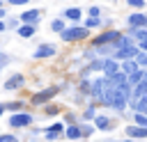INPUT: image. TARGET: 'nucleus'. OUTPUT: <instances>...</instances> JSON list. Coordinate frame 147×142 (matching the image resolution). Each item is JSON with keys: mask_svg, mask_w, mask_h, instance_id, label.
<instances>
[{"mask_svg": "<svg viewBox=\"0 0 147 142\" xmlns=\"http://www.w3.org/2000/svg\"><path fill=\"white\" fill-rule=\"evenodd\" d=\"M90 37V27L87 25H71V27H64L60 32V39L67 41V44H74V41H83Z\"/></svg>", "mask_w": 147, "mask_h": 142, "instance_id": "1", "label": "nucleus"}, {"mask_svg": "<svg viewBox=\"0 0 147 142\" xmlns=\"http://www.w3.org/2000/svg\"><path fill=\"white\" fill-rule=\"evenodd\" d=\"M57 92H60V87H57V85H51V87H46V89H39L37 94H32V96H30V105L41 108V105L51 103V98H55V96H57Z\"/></svg>", "mask_w": 147, "mask_h": 142, "instance_id": "2", "label": "nucleus"}, {"mask_svg": "<svg viewBox=\"0 0 147 142\" xmlns=\"http://www.w3.org/2000/svg\"><path fill=\"white\" fill-rule=\"evenodd\" d=\"M34 121V117L28 110H18V112H9V128H28Z\"/></svg>", "mask_w": 147, "mask_h": 142, "instance_id": "3", "label": "nucleus"}, {"mask_svg": "<svg viewBox=\"0 0 147 142\" xmlns=\"http://www.w3.org/2000/svg\"><path fill=\"white\" fill-rule=\"evenodd\" d=\"M122 37V30H103L101 34H96L92 39V48L101 46V44H117V39Z\"/></svg>", "mask_w": 147, "mask_h": 142, "instance_id": "4", "label": "nucleus"}, {"mask_svg": "<svg viewBox=\"0 0 147 142\" xmlns=\"http://www.w3.org/2000/svg\"><path fill=\"white\" fill-rule=\"evenodd\" d=\"M129 101H131V98H129L119 87H115V92H113V101H110V108L117 110V112H122V110L129 108Z\"/></svg>", "mask_w": 147, "mask_h": 142, "instance_id": "5", "label": "nucleus"}, {"mask_svg": "<svg viewBox=\"0 0 147 142\" xmlns=\"http://www.w3.org/2000/svg\"><path fill=\"white\" fill-rule=\"evenodd\" d=\"M108 85H113V82H110V78H108L106 73H103V78L92 80V92H90V96H92L94 101H99V98H101V94L106 92V87H108Z\"/></svg>", "mask_w": 147, "mask_h": 142, "instance_id": "6", "label": "nucleus"}, {"mask_svg": "<svg viewBox=\"0 0 147 142\" xmlns=\"http://www.w3.org/2000/svg\"><path fill=\"white\" fill-rule=\"evenodd\" d=\"M23 85H25V76H23V73H14V76H9V78L5 80L2 89H5V92H16V89H21Z\"/></svg>", "mask_w": 147, "mask_h": 142, "instance_id": "7", "label": "nucleus"}, {"mask_svg": "<svg viewBox=\"0 0 147 142\" xmlns=\"http://www.w3.org/2000/svg\"><path fill=\"white\" fill-rule=\"evenodd\" d=\"M122 69V62L115 57V55H108V57H103V69H101V73H106V76H113V73H117Z\"/></svg>", "mask_w": 147, "mask_h": 142, "instance_id": "8", "label": "nucleus"}, {"mask_svg": "<svg viewBox=\"0 0 147 142\" xmlns=\"http://www.w3.org/2000/svg\"><path fill=\"white\" fill-rule=\"evenodd\" d=\"M55 53H57L55 44H41V46H37V50L32 53V57L34 60H46V57H53Z\"/></svg>", "mask_w": 147, "mask_h": 142, "instance_id": "9", "label": "nucleus"}, {"mask_svg": "<svg viewBox=\"0 0 147 142\" xmlns=\"http://www.w3.org/2000/svg\"><path fill=\"white\" fill-rule=\"evenodd\" d=\"M138 44H131V46H122V48H117L115 50V57L122 62V60H129V57H136L138 55Z\"/></svg>", "mask_w": 147, "mask_h": 142, "instance_id": "10", "label": "nucleus"}, {"mask_svg": "<svg viewBox=\"0 0 147 142\" xmlns=\"http://www.w3.org/2000/svg\"><path fill=\"white\" fill-rule=\"evenodd\" d=\"M126 23H129V27H145L147 25V14L145 11H133V14H129Z\"/></svg>", "mask_w": 147, "mask_h": 142, "instance_id": "11", "label": "nucleus"}, {"mask_svg": "<svg viewBox=\"0 0 147 142\" xmlns=\"http://www.w3.org/2000/svg\"><path fill=\"white\" fill-rule=\"evenodd\" d=\"M126 137L131 140H138V137H147V126H140V124H133V126H126L124 128Z\"/></svg>", "mask_w": 147, "mask_h": 142, "instance_id": "12", "label": "nucleus"}, {"mask_svg": "<svg viewBox=\"0 0 147 142\" xmlns=\"http://www.w3.org/2000/svg\"><path fill=\"white\" fill-rule=\"evenodd\" d=\"M41 11L44 9H37V7H32L28 11H21V23H37L41 18Z\"/></svg>", "mask_w": 147, "mask_h": 142, "instance_id": "13", "label": "nucleus"}, {"mask_svg": "<svg viewBox=\"0 0 147 142\" xmlns=\"http://www.w3.org/2000/svg\"><path fill=\"white\" fill-rule=\"evenodd\" d=\"M34 32H37V23H21V25L16 27V34H18V37H23V39L34 37Z\"/></svg>", "mask_w": 147, "mask_h": 142, "instance_id": "14", "label": "nucleus"}, {"mask_svg": "<svg viewBox=\"0 0 147 142\" xmlns=\"http://www.w3.org/2000/svg\"><path fill=\"white\" fill-rule=\"evenodd\" d=\"M60 133H64V124H62V121H55V124H51L48 128H44V135H46V140H55Z\"/></svg>", "mask_w": 147, "mask_h": 142, "instance_id": "15", "label": "nucleus"}, {"mask_svg": "<svg viewBox=\"0 0 147 142\" xmlns=\"http://www.w3.org/2000/svg\"><path fill=\"white\" fill-rule=\"evenodd\" d=\"M94 126H96V131H110L113 128V124H110V117H106V115H94Z\"/></svg>", "mask_w": 147, "mask_h": 142, "instance_id": "16", "label": "nucleus"}, {"mask_svg": "<svg viewBox=\"0 0 147 142\" xmlns=\"http://www.w3.org/2000/svg\"><path fill=\"white\" fill-rule=\"evenodd\" d=\"M64 137H67V140H80V137H83L80 126H78V124H69V126L64 128Z\"/></svg>", "mask_w": 147, "mask_h": 142, "instance_id": "17", "label": "nucleus"}, {"mask_svg": "<svg viewBox=\"0 0 147 142\" xmlns=\"http://www.w3.org/2000/svg\"><path fill=\"white\" fill-rule=\"evenodd\" d=\"M62 16H64L67 21H80V18H83V9H80V7H69V9L62 11Z\"/></svg>", "mask_w": 147, "mask_h": 142, "instance_id": "18", "label": "nucleus"}, {"mask_svg": "<svg viewBox=\"0 0 147 142\" xmlns=\"http://www.w3.org/2000/svg\"><path fill=\"white\" fill-rule=\"evenodd\" d=\"M147 94V78H142V80H138L136 85H133V96L131 98H140V96H145Z\"/></svg>", "mask_w": 147, "mask_h": 142, "instance_id": "19", "label": "nucleus"}, {"mask_svg": "<svg viewBox=\"0 0 147 142\" xmlns=\"http://www.w3.org/2000/svg\"><path fill=\"white\" fill-rule=\"evenodd\" d=\"M136 69H140V66H138V62H136V57L122 60V71H124V73H133Z\"/></svg>", "mask_w": 147, "mask_h": 142, "instance_id": "20", "label": "nucleus"}, {"mask_svg": "<svg viewBox=\"0 0 147 142\" xmlns=\"http://www.w3.org/2000/svg\"><path fill=\"white\" fill-rule=\"evenodd\" d=\"M129 32L133 34V39H136V41L147 39V25H145V27H129Z\"/></svg>", "mask_w": 147, "mask_h": 142, "instance_id": "21", "label": "nucleus"}, {"mask_svg": "<svg viewBox=\"0 0 147 142\" xmlns=\"http://www.w3.org/2000/svg\"><path fill=\"white\" fill-rule=\"evenodd\" d=\"M64 27H67V25H64V16H62V18H53V21H51V30H53V32H57V34H60Z\"/></svg>", "mask_w": 147, "mask_h": 142, "instance_id": "22", "label": "nucleus"}, {"mask_svg": "<svg viewBox=\"0 0 147 142\" xmlns=\"http://www.w3.org/2000/svg\"><path fill=\"white\" fill-rule=\"evenodd\" d=\"M142 78H145V69H142V66H140V69H136L133 73H129V82H131V85H136V82H138V80H142Z\"/></svg>", "mask_w": 147, "mask_h": 142, "instance_id": "23", "label": "nucleus"}, {"mask_svg": "<svg viewBox=\"0 0 147 142\" xmlns=\"http://www.w3.org/2000/svg\"><path fill=\"white\" fill-rule=\"evenodd\" d=\"M5 108H7L9 112H18V110L25 108V101H9V103H5Z\"/></svg>", "mask_w": 147, "mask_h": 142, "instance_id": "24", "label": "nucleus"}, {"mask_svg": "<svg viewBox=\"0 0 147 142\" xmlns=\"http://www.w3.org/2000/svg\"><path fill=\"white\" fill-rule=\"evenodd\" d=\"M136 62H138V66L147 69V50H138V55H136Z\"/></svg>", "mask_w": 147, "mask_h": 142, "instance_id": "25", "label": "nucleus"}, {"mask_svg": "<svg viewBox=\"0 0 147 142\" xmlns=\"http://www.w3.org/2000/svg\"><path fill=\"white\" fill-rule=\"evenodd\" d=\"M78 89H80L83 94H90V92H92V82H90V80H85V76H83V78H80V85H78Z\"/></svg>", "mask_w": 147, "mask_h": 142, "instance_id": "26", "label": "nucleus"}, {"mask_svg": "<svg viewBox=\"0 0 147 142\" xmlns=\"http://www.w3.org/2000/svg\"><path fill=\"white\" fill-rule=\"evenodd\" d=\"M133 121L140 126H147V112H133Z\"/></svg>", "mask_w": 147, "mask_h": 142, "instance_id": "27", "label": "nucleus"}, {"mask_svg": "<svg viewBox=\"0 0 147 142\" xmlns=\"http://www.w3.org/2000/svg\"><path fill=\"white\" fill-rule=\"evenodd\" d=\"M85 25H87L90 30H92V27H99V25H101V18H99V16H90V18L85 21Z\"/></svg>", "mask_w": 147, "mask_h": 142, "instance_id": "28", "label": "nucleus"}, {"mask_svg": "<svg viewBox=\"0 0 147 142\" xmlns=\"http://www.w3.org/2000/svg\"><path fill=\"white\" fill-rule=\"evenodd\" d=\"M103 69V57H99V60H92L90 62V71H101Z\"/></svg>", "mask_w": 147, "mask_h": 142, "instance_id": "29", "label": "nucleus"}, {"mask_svg": "<svg viewBox=\"0 0 147 142\" xmlns=\"http://www.w3.org/2000/svg\"><path fill=\"white\" fill-rule=\"evenodd\" d=\"M80 131H83V137H90V135L96 131V126H92V124H83V126H80Z\"/></svg>", "mask_w": 147, "mask_h": 142, "instance_id": "30", "label": "nucleus"}, {"mask_svg": "<svg viewBox=\"0 0 147 142\" xmlns=\"http://www.w3.org/2000/svg\"><path fill=\"white\" fill-rule=\"evenodd\" d=\"M57 112H60V108H57V105H53V103H51V105H44V115L53 117V115H57Z\"/></svg>", "mask_w": 147, "mask_h": 142, "instance_id": "31", "label": "nucleus"}, {"mask_svg": "<svg viewBox=\"0 0 147 142\" xmlns=\"http://www.w3.org/2000/svg\"><path fill=\"white\" fill-rule=\"evenodd\" d=\"M94 105H96V103H92V105H90V108H87V110L83 112V121H85V119H94V115H96V110H94Z\"/></svg>", "mask_w": 147, "mask_h": 142, "instance_id": "32", "label": "nucleus"}, {"mask_svg": "<svg viewBox=\"0 0 147 142\" xmlns=\"http://www.w3.org/2000/svg\"><path fill=\"white\" fill-rule=\"evenodd\" d=\"M16 140H18V137H16L14 133H2V135H0V142H16Z\"/></svg>", "mask_w": 147, "mask_h": 142, "instance_id": "33", "label": "nucleus"}, {"mask_svg": "<svg viewBox=\"0 0 147 142\" xmlns=\"http://www.w3.org/2000/svg\"><path fill=\"white\" fill-rule=\"evenodd\" d=\"M129 2V7H133V9H142L145 7V0H126Z\"/></svg>", "mask_w": 147, "mask_h": 142, "instance_id": "34", "label": "nucleus"}, {"mask_svg": "<svg viewBox=\"0 0 147 142\" xmlns=\"http://www.w3.org/2000/svg\"><path fill=\"white\" fill-rule=\"evenodd\" d=\"M7 5H14V7H23V5H30V0H5Z\"/></svg>", "mask_w": 147, "mask_h": 142, "instance_id": "35", "label": "nucleus"}, {"mask_svg": "<svg viewBox=\"0 0 147 142\" xmlns=\"http://www.w3.org/2000/svg\"><path fill=\"white\" fill-rule=\"evenodd\" d=\"M87 16H101V7H90L87 9Z\"/></svg>", "mask_w": 147, "mask_h": 142, "instance_id": "36", "label": "nucleus"}, {"mask_svg": "<svg viewBox=\"0 0 147 142\" xmlns=\"http://www.w3.org/2000/svg\"><path fill=\"white\" fill-rule=\"evenodd\" d=\"M138 48H140V50H147V39H142V41H138Z\"/></svg>", "mask_w": 147, "mask_h": 142, "instance_id": "37", "label": "nucleus"}, {"mask_svg": "<svg viewBox=\"0 0 147 142\" xmlns=\"http://www.w3.org/2000/svg\"><path fill=\"white\" fill-rule=\"evenodd\" d=\"M64 119H67V124H74V119H76V117H74V115H69V112H67V115H64Z\"/></svg>", "mask_w": 147, "mask_h": 142, "instance_id": "38", "label": "nucleus"}, {"mask_svg": "<svg viewBox=\"0 0 147 142\" xmlns=\"http://www.w3.org/2000/svg\"><path fill=\"white\" fill-rule=\"evenodd\" d=\"M2 30H7V23H5V18H0V32Z\"/></svg>", "mask_w": 147, "mask_h": 142, "instance_id": "39", "label": "nucleus"}, {"mask_svg": "<svg viewBox=\"0 0 147 142\" xmlns=\"http://www.w3.org/2000/svg\"><path fill=\"white\" fill-rule=\"evenodd\" d=\"M5 110H7V108H5V103H0V117L5 115Z\"/></svg>", "mask_w": 147, "mask_h": 142, "instance_id": "40", "label": "nucleus"}, {"mask_svg": "<svg viewBox=\"0 0 147 142\" xmlns=\"http://www.w3.org/2000/svg\"><path fill=\"white\" fill-rule=\"evenodd\" d=\"M0 18H5V9L2 7H0Z\"/></svg>", "mask_w": 147, "mask_h": 142, "instance_id": "41", "label": "nucleus"}, {"mask_svg": "<svg viewBox=\"0 0 147 142\" xmlns=\"http://www.w3.org/2000/svg\"><path fill=\"white\" fill-rule=\"evenodd\" d=\"M2 57H5V55H2V50H0V60H2Z\"/></svg>", "mask_w": 147, "mask_h": 142, "instance_id": "42", "label": "nucleus"}, {"mask_svg": "<svg viewBox=\"0 0 147 142\" xmlns=\"http://www.w3.org/2000/svg\"><path fill=\"white\" fill-rule=\"evenodd\" d=\"M145 78H147V69H145Z\"/></svg>", "mask_w": 147, "mask_h": 142, "instance_id": "43", "label": "nucleus"}, {"mask_svg": "<svg viewBox=\"0 0 147 142\" xmlns=\"http://www.w3.org/2000/svg\"><path fill=\"white\" fill-rule=\"evenodd\" d=\"M0 7H2V0H0Z\"/></svg>", "mask_w": 147, "mask_h": 142, "instance_id": "44", "label": "nucleus"}]
</instances>
